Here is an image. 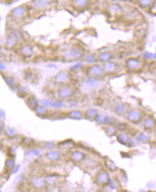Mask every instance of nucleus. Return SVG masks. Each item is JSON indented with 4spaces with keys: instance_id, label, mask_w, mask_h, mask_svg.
I'll use <instances>...</instances> for the list:
<instances>
[{
    "instance_id": "obj_1",
    "label": "nucleus",
    "mask_w": 156,
    "mask_h": 192,
    "mask_svg": "<svg viewBox=\"0 0 156 192\" xmlns=\"http://www.w3.org/2000/svg\"><path fill=\"white\" fill-rule=\"evenodd\" d=\"M106 11L110 17L114 19L123 17L124 14V9L120 4L117 3H110L107 5Z\"/></svg>"
},
{
    "instance_id": "obj_2",
    "label": "nucleus",
    "mask_w": 156,
    "mask_h": 192,
    "mask_svg": "<svg viewBox=\"0 0 156 192\" xmlns=\"http://www.w3.org/2000/svg\"><path fill=\"white\" fill-rule=\"evenodd\" d=\"M29 10L26 6L19 5L17 7H14L10 11V16L12 19H14L16 21L21 20L23 19L26 18L28 16Z\"/></svg>"
},
{
    "instance_id": "obj_3",
    "label": "nucleus",
    "mask_w": 156,
    "mask_h": 192,
    "mask_svg": "<svg viewBox=\"0 0 156 192\" xmlns=\"http://www.w3.org/2000/svg\"><path fill=\"white\" fill-rule=\"evenodd\" d=\"M125 67L130 72H137L141 70L143 63L141 60L136 57H130L125 60Z\"/></svg>"
},
{
    "instance_id": "obj_4",
    "label": "nucleus",
    "mask_w": 156,
    "mask_h": 192,
    "mask_svg": "<svg viewBox=\"0 0 156 192\" xmlns=\"http://www.w3.org/2000/svg\"><path fill=\"white\" fill-rule=\"evenodd\" d=\"M83 55V52L80 47H73L64 52V57L68 60H78Z\"/></svg>"
},
{
    "instance_id": "obj_5",
    "label": "nucleus",
    "mask_w": 156,
    "mask_h": 192,
    "mask_svg": "<svg viewBox=\"0 0 156 192\" xmlns=\"http://www.w3.org/2000/svg\"><path fill=\"white\" fill-rule=\"evenodd\" d=\"M104 70L102 67L99 64H92L87 68V74L92 77H98L104 74Z\"/></svg>"
},
{
    "instance_id": "obj_6",
    "label": "nucleus",
    "mask_w": 156,
    "mask_h": 192,
    "mask_svg": "<svg viewBox=\"0 0 156 192\" xmlns=\"http://www.w3.org/2000/svg\"><path fill=\"white\" fill-rule=\"evenodd\" d=\"M90 0H70V4L74 9L82 11L88 7Z\"/></svg>"
},
{
    "instance_id": "obj_7",
    "label": "nucleus",
    "mask_w": 156,
    "mask_h": 192,
    "mask_svg": "<svg viewBox=\"0 0 156 192\" xmlns=\"http://www.w3.org/2000/svg\"><path fill=\"white\" fill-rule=\"evenodd\" d=\"M140 17H141V14H140V13L138 12V11H137L136 9L130 10V11H127L126 13L124 12L123 16L125 21H126L127 22L129 23L135 22V21H137V20L138 19V18Z\"/></svg>"
},
{
    "instance_id": "obj_8",
    "label": "nucleus",
    "mask_w": 156,
    "mask_h": 192,
    "mask_svg": "<svg viewBox=\"0 0 156 192\" xmlns=\"http://www.w3.org/2000/svg\"><path fill=\"white\" fill-rule=\"evenodd\" d=\"M147 32V26L144 23H141L137 26L134 32V36L137 40H143Z\"/></svg>"
},
{
    "instance_id": "obj_9",
    "label": "nucleus",
    "mask_w": 156,
    "mask_h": 192,
    "mask_svg": "<svg viewBox=\"0 0 156 192\" xmlns=\"http://www.w3.org/2000/svg\"><path fill=\"white\" fill-rule=\"evenodd\" d=\"M127 118L132 123H137L141 119V113L137 110H130L127 113Z\"/></svg>"
},
{
    "instance_id": "obj_10",
    "label": "nucleus",
    "mask_w": 156,
    "mask_h": 192,
    "mask_svg": "<svg viewBox=\"0 0 156 192\" xmlns=\"http://www.w3.org/2000/svg\"><path fill=\"white\" fill-rule=\"evenodd\" d=\"M20 54H21L22 57H25V58H28L32 56L33 52V49L29 44H24V45H21L19 47V50Z\"/></svg>"
},
{
    "instance_id": "obj_11",
    "label": "nucleus",
    "mask_w": 156,
    "mask_h": 192,
    "mask_svg": "<svg viewBox=\"0 0 156 192\" xmlns=\"http://www.w3.org/2000/svg\"><path fill=\"white\" fill-rule=\"evenodd\" d=\"M109 180V175L104 171H101L97 173V176H96V181L100 184H105V183H108Z\"/></svg>"
},
{
    "instance_id": "obj_12",
    "label": "nucleus",
    "mask_w": 156,
    "mask_h": 192,
    "mask_svg": "<svg viewBox=\"0 0 156 192\" xmlns=\"http://www.w3.org/2000/svg\"><path fill=\"white\" fill-rule=\"evenodd\" d=\"M72 94V90L70 87L64 86V87H60V90H58V96L60 98H68Z\"/></svg>"
},
{
    "instance_id": "obj_13",
    "label": "nucleus",
    "mask_w": 156,
    "mask_h": 192,
    "mask_svg": "<svg viewBox=\"0 0 156 192\" xmlns=\"http://www.w3.org/2000/svg\"><path fill=\"white\" fill-rule=\"evenodd\" d=\"M102 69L104 73H113L117 70V65L113 62L108 61L103 63Z\"/></svg>"
},
{
    "instance_id": "obj_14",
    "label": "nucleus",
    "mask_w": 156,
    "mask_h": 192,
    "mask_svg": "<svg viewBox=\"0 0 156 192\" xmlns=\"http://www.w3.org/2000/svg\"><path fill=\"white\" fill-rule=\"evenodd\" d=\"M142 125L147 130H152L155 126V123L154 119L152 118L151 117L147 116L142 120Z\"/></svg>"
},
{
    "instance_id": "obj_15",
    "label": "nucleus",
    "mask_w": 156,
    "mask_h": 192,
    "mask_svg": "<svg viewBox=\"0 0 156 192\" xmlns=\"http://www.w3.org/2000/svg\"><path fill=\"white\" fill-rule=\"evenodd\" d=\"M54 80L59 83H65L69 80L68 75L65 71H60L56 75Z\"/></svg>"
},
{
    "instance_id": "obj_16",
    "label": "nucleus",
    "mask_w": 156,
    "mask_h": 192,
    "mask_svg": "<svg viewBox=\"0 0 156 192\" xmlns=\"http://www.w3.org/2000/svg\"><path fill=\"white\" fill-rule=\"evenodd\" d=\"M18 37L19 35L17 34L16 32H12L11 34L8 36L6 39V42H5V44L7 47H12L14 44H15L16 42L18 40Z\"/></svg>"
},
{
    "instance_id": "obj_17",
    "label": "nucleus",
    "mask_w": 156,
    "mask_h": 192,
    "mask_svg": "<svg viewBox=\"0 0 156 192\" xmlns=\"http://www.w3.org/2000/svg\"><path fill=\"white\" fill-rule=\"evenodd\" d=\"M44 105L47 107H54V108H60L63 106V104L61 102H55V101H50V100H42V101Z\"/></svg>"
},
{
    "instance_id": "obj_18",
    "label": "nucleus",
    "mask_w": 156,
    "mask_h": 192,
    "mask_svg": "<svg viewBox=\"0 0 156 192\" xmlns=\"http://www.w3.org/2000/svg\"><path fill=\"white\" fill-rule=\"evenodd\" d=\"M126 111V105L123 103H118L115 105L114 109V112L116 114L121 115L124 114Z\"/></svg>"
},
{
    "instance_id": "obj_19",
    "label": "nucleus",
    "mask_w": 156,
    "mask_h": 192,
    "mask_svg": "<svg viewBox=\"0 0 156 192\" xmlns=\"http://www.w3.org/2000/svg\"><path fill=\"white\" fill-rule=\"evenodd\" d=\"M153 1L154 0H137V4L141 8L148 9L151 4H153Z\"/></svg>"
},
{
    "instance_id": "obj_20",
    "label": "nucleus",
    "mask_w": 156,
    "mask_h": 192,
    "mask_svg": "<svg viewBox=\"0 0 156 192\" xmlns=\"http://www.w3.org/2000/svg\"><path fill=\"white\" fill-rule=\"evenodd\" d=\"M111 58H112V54H111V53L109 52H101L98 55L99 60L102 62L103 63L106 62L110 61Z\"/></svg>"
},
{
    "instance_id": "obj_21",
    "label": "nucleus",
    "mask_w": 156,
    "mask_h": 192,
    "mask_svg": "<svg viewBox=\"0 0 156 192\" xmlns=\"http://www.w3.org/2000/svg\"><path fill=\"white\" fill-rule=\"evenodd\" d=\"M46 157L52 161L58 160L60 158V154L57 151H50L46 154Z\"/></svg>"
},
{
    "instance_id": "obj_22",
    "label": "nucleus",
    "mask_w": 156,
    "mask_h": 192,
    "mask_svg": "<svg viewBox=\"0 0 156 192\" xmlns=\"http://www.w3.org/2000/svg\"><path fill=\"white\" fill-rule=\"evenodd\" d=\"M84 153H82L81 151H79V150H76L71 153L72 160H74V161H80L84 158Z\"/></svg>"
},
{
    "instance_id": "obj_23",
    "label": "nucleus",
    "mask_w": 156,
    "mask_h": 192,
    "mask_svg": "<svg viewBox=\"0 0 156 192\" xmlns=\"http://www.w3.org/2000/svg\"><path fill=\"white\" fill-rule=\"evenodd\" d=\"M31 185L36 189H41L44 186V181L40 177L34 178L31 180Z\"/></svg>"
},
{
    "instance_id": "obj_24",
    "label": "nucleus",
    "mask_w": 156,
    "mask_h": 192,
    "mask_svg": "<svg viewBox=\"0 0 156 192\" xmlns=\"http://www.w3.org/2000/svg\"><path fill=\"white\" fill-rule=\"evenodd\" d=\"M52 0H35V1H32L33 4V7H36V6H37L38 8H40V7H44V6H47L51 2Z\"/></svg>"
},
{
    "instance_id": "obj_25",
    "label": "nucleus",
    "mask_w": 156,
    "mask_h": 192,
    "mask_svg": "<svg viewBox=\"0 0 156 192\" xmlns=\"http://www.w3.org/2000/svg\"><path fill=\"white\" fill-rule=\"evenodd\" d=\"M117 140L120 142L122 144H127L129 141H130V139H129L128 136H127L126 133H121L117 136Z\"/></svg>"
},
{
    "instance_id": "obj_26",
    "label": "nucleus",
    "mask_w": 156,
    "mask_h": 192,
    "mask_svg": "<svg viewBox=\"0 0 156 192\" xmlns=\"http://www.w3.org/2000/svg\"><path fill=\"white\" fill-rule=\"evenodd\" d=\"M27 104L29 107L31 109H35V107L38 105L37 99L34 97H29L27 100Z\"/></svg>"
},
{
    "instance_id": "obj_27",
    "label": "nucleus",
    "mask_w": 156,
    "mask_h": 192,
    "mask_svg": "<svg viewBox=\"0 0 156 192\" xmlns=\"http://www.w3.org/2000/svg\"><path fill=\"white\" fill-rule=\"evenodd\" d=\"M97 115V110L94 108H89L86 111V116L90 119L94 118L96 117Z\"/></svg>"
},
{
    "instance_id": "obj_28",
    "label": "nucleus",
    "mask_w": 156,
    "mask_h": 192,
    "mask_svg": "<svg viewBox=\"0 0 156 192\" xmlns=\"http://www.w3.org/2000/svg\"><path fill=\"white\" fill-rule=\"evenodd\" d=\"M68 115H69V117H71V118L79 119L81 117L82 113H81V112L79 111V110H72L71 112L69 113Z\"/></svg>"
},
{
    "instance_id": "obj_29",
    "label": "nucleus",
    "mask_w": 156,
    "mask_h": 192,
    "mask_svg": "<svg viewBox=\"0 0 156 192\" xmlns=\"http://www.w3.org/2000/svg\"><path fill=\"white\" fill-rule=\"evenodd\" d=\"M137 140L141 143H146L148 140V137L144 133H139L136 137Z\"/></svg>"
},
{
    "instance_id": "obj_30",
    "label": "nucleus",
    "mask_w": 156,
    "mask_h": 192,
    "mask_svg": "<svg viewBox=\"0 0 156 192\" xmlns=\"http://www.w3.org/2000/svg\"><path fill=\"white\" fill-rule=\"evenodd\" d=\"M104 131H105V133H107L108 136H113V135L115 133L116 130H115V128L113 127L112 126L109 125V126H106L105 127V128H104Z\"/></svg>"
},
{
    "instance_id": "obj_31",
    "label": "nucleus",
    "mask_w": 156,
    "mask_h": 192,
    "mask_svg": "<svg viewBox=\"0 0 156 192\" xmlns=\"http://www.w3.org/2000/svg\"><path fill=\"white\" fill-rule=\"evenodd\" d=\"M97 80L94 79V77H90V78H88L87 80H86V84H87V85L90 87H95L96 85H97Z\"/></svg>"
},
{
    "instance_id": "obj_32",
    "label": "nucleus",
    "mask_w": 156,
    "mask_h": 192,
    "mask_svg": "<svg viewBox=\"0 0 156 192\" xmlns=\"http://www.w3.org/2000/svg\"><path fill=\"white\" fill-rule=\"evenodd\" d=\"M105 166H107V168L109 169V170L112 171H115L116 169H117V167H116V165L114 164V162L112 161V160H106V161H105Z\"/></svg>"
},
{
    "instance_id": "obj_33",
    "label": "nucleus",
    "mask_w": 156,
    "mask_h": 192,
    "mask_svg": "<svg viewBox=\"0 0 156 192\" xmlns=\"http://www.w3.org/2000/svg\"><path fill=\"white\" fill-rule=\"evenodd\" d=\"M14 167V162L11 158H7L5 161V168L8 170Z\"/></svg>"
},
{
    "instance_id": "obj_34",
    "label": "nucleus",
    "mask_w": 156,
    "mask_h": 192,
    "mask_svg": "<svg viewBox=\"0 0 156 192\" xmlns=\"http://www.w3.org/2000/svg\"><path fill=\"white\" fill-rule=\"evenodd\" d=\"M34 110L38 115H44L46 113V108L42 105H37Z\"/></svg>"
},
{
    "instance_id": "obj_35",
    "label": "nucleus",
    "mask_w": 156,
    "mask_h": 192,
    "mask_svg": "<svg viewBox=\"0 0 156 192\" xmlns=\"http://www.w3.org/2000/svg\"><path fill=\"white\" fill-rule=\"evenodd\" d=\"M148 11L149 12L151 13L152 14L156 15V0H154V1H153V4H151L150 8L148 9Z\"/></svg>"
},
{
    "instance_id": "obj_36",
    "label": "nucleus",
    "mask_w": 156,
    "mask_h": 192,
    "mask_svg": "<svg viewBox=\"0 0 156 192\" xmlns=\"http://www.w3.org/2000/svg\"><path fill=\"white\" fill-rule=\"evenodd\" d=\"M40 154V151L37 149H31V150H28L26 153L27 156H39Z\"/></svg>"
},
{
    "instance_id": "obj_37",
    "label": "nucleus",
    "mask_w": 156,
    "mask_h": 192,
    "mask_svg": "<svg viewBox=\"0 0 156 192\" xmlns=\"http://www.w3.org/2000/svg\"><path fill=\"white\" fill-rule=\"evenodd\" d=\"M4 80H6V82H7V84L9 85V86L10 87H11V89L12 90H14V81L13 80L12 78H11V77H4Z\"/></svg>"
},
{
    "instance_id": "obj_38",
    "label": "nucleus",
    "mask_w": 156,
    "mask_h": 192,
    "mask_svg": "<svg viewBox=\"0 0 156 192\" xmlns=\"http://www.w3.org/2000/svg\"><path fill=\"white\" fill-rule=\"evenodd\" d=\"M95 120L97 123L102 124V123H104L105 121V117L102 115H97L95 117Z\"/></svg>"
},
{
    "instance_id": "obj_39",
    "label": "nucleus",
    "mask_w": 156,
    "mask_h": 192,
    "mask_svg": "<svg viewBox=\"0 0 156 192\" xmlns=\"http://www.w3.org/2000/svg\"><path fill=\"white\" fill-rule=\"evenodd\" d=\"M15 130L12 128H7L4 130V133L6 134V136H9V137H11V136H14L15 134Z\"/></svg>"
},
{
    "instance_id": "obj_40",
    "label": "nucleus",
    "mask_w": 156,
    "mask_h": 192,
    "mask_svg": "<svg viewBox=\"0 0 156 192\" xmlns=\"http://www.w3.org/2000/svg\"><path fill=\"white\" fill-rule=\"evenodd\" d=\"M116 128H117L119 130H120V131H123V130H125L126 128H127V125H126L125 123H117V126H116Z\"/></svg>"
},
{
    "instance_id": "obj_41",
    "label": "nucleus",
    "mask_w": 156,
    "mask_h": 192,
    "mask_svg": "<svg viewBox=\"0 0 156 192\" xmlns=\"http://www.w3.org/2000/svg\"><path fill=\"white\" fill-rule=\"evenodd\" d=\"M45 181H46V182H47V183H49V184H51V183H52L54 181V177H53L52 176H47V177H46Z\"/></svg>"
},
{
    "instance_id": "obj_42",
    "label": "nucleus",
    "mask_w": 156,
    "mask_h": 192,
    "mask_svg": "<svg viewBox=\"0 0 156 192\" xmlns=\"http://www.w3.org/2000/svg\"><path fill=\"white\" fill-rule=\"evenodd\" d=\"M113 118H112L111 117H105V121L104 123H108V124H112L113 123Z\"/></svg>"
},
{
    "instance_id": "obj_43",
    "label": "nucleus",
    "mask_w": 156,
    "mask_h": 192,
    "mask_svg": "<svg viewBox=\"0 0 156 192\" xmlns=\"http://www.w3.org/2000/svg\"><path fill=\"white\" fill-rule=\"evenodd\" d=\"M44 146H45L46 148H52L54 146V143H46L45 144H44Z\"/></svg>"
},
{
    "instance_id": "obj_44",
    "label": "nucleus",
    "mask_w": 156,
    "mask_h": 192,
    "mask_svg": "<svg viewBox=\"0 0 156 192\" xmlns=\"http://www.w3.org/2000/svg\"><path fill=\"white\" fill-rule=\"evenodd\" d=\"M85 59L87 62H94V57H92L91 55H88Z\"/></svg>"
},
{
    "instance_id": "obj_45",
    "label": "nucleus",
    "mask_w": 156,
    "mask_h": 192,
    "mask_svg": "<svg viewBox=\"0 0 156 192\" xmlns=\"http://www.w3.org/2000/svg\"><path fill=\"white\" fill-rule=\"evenodd\" d=\"M20 169V166H14V168H13V170H12V173H16L17 171H18Z\"/></svg>"
},
{
    "instance_id": "obj_46",
    "label": "nucleus",
    "mask_w": 156,
    "mask_h": 192,
    "mask_svg": "<svg viewBox=\"0 0 156 192\" xmlns=\"http://www.w3.org/2000/svg\"><path fill=\"white\" fill-rule=\"evenodd\" d=\"M108 185L109 186H110V187L112 188V189H113V188L114 187V183H113V182H112V180H109V181H108Z\"/></svg>"
}]
</instances>
